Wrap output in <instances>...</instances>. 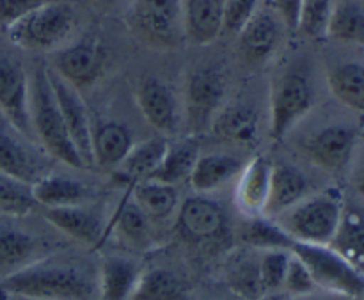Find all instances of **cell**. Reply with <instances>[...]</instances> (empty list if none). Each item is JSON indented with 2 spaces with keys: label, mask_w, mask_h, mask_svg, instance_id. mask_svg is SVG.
<instances>
[{
  "label": "cell",
  "mask_w": 364,
  "mask_h": 300,
  "mask_svg": "<svg viewBox=\"0 0 364 300\" xmlns=\"http://www.w3.org/2000/svg\"><path fill=\"white\" fill-rule=\"evenodd\" d=\"M0 290L27 300H96L98 270L78 259L48 255L0 279Z\"/></svg>",
  "instance_id": "1"
},
{
  "label": "cell",
  "mask_w": 364,
  "mask_h": 300,
  "mask_svg": "<svg viewBox=\"0 0 364 300\" xmlns=\"http://www.w3.org/2000/svg\"><path fill=\"white\" fill-rule=\"evenodd\" d=\"M28 107H31V124L34 137L41 142L46 153L66 166L85 169L66 130L63 114L50 85L46 66L36 68L32 77L28 78Z\"/></svg>",
  "instance_id": "2"
},
{
  "label": "cell",
  "mask_w": 364,
  "mask_h": 300,
  "mask_svg": "<svg viewBox=\"0 0 364 300\" xmlns=\"http://www.w3.org/2000/svg\"><path fill=\"white\" fill-rule=\"evenodd\" d=\"M345 198L340 188L311 192L299 205L276 219L299 244L329 245L343 215Z\"/></svg>",
  "instance_id": "3"
},
{
  "label": "cell",
  "mask_w": 364,
  "mask_h": 300,
  "mask_svg": "<svg viewBox=\"0 0 364 300\" xmlns=\"http://www.w3.org/2000/svg\"><path fill=\"white\" fill-rule=\"evenodd\" d=\"M176 233L187 245L203 251L228 249L233 242V227L226 208L208 195H192L176 212Z\"/></svg>",
  "instance_id": "4"
},
{
  "label": "cell",
  "mask_w": 364,
  "mask_h": 300,
  "mask_svg": "<svg viewBox=\"0 0 364 300\" xmlns=\"http://www.w3.org/2000/svg\"><path fill=\"white\" fill-rule=\"evenodd\" d=\"M128 23L132 32L153 48H178L185 41L181 0H135Z\"/></svg>",
  "instance_id": "5"
},
{
  "label": "cell",
  "mask_w": 364,
  "mask_h": 300,
  "mask_svg": "<svg viewBox=\"0 0 364 300\" xmlns=\"http://www.w3.org/2000/svg\"><path fill=\"white\" fill-rule=\"evenodd\" d=\"M290 252L304 263L320 291L355 300L364 295L363 274L329 245L294 242Z\"/></svg>",
  "instance_id": "6"
},
{
  "label": "cell",
  "mask_w": 364,
  "mask_h": 300,
  "mask_svg": "<svg viewBox=\"0 0 364 300\" xmlns=\"http://www.w3.org/2000/svg\"><path fill=\"white\" fill-rule=\"evenodd\" d=\"M75 14L68 4L45 2L7 28L11 43L23 50H52L73 31Z\"/></svg>",
  "instance_id": "7"
},
{
  "label": "cell",
  "mask_w": 364,
  "mask_h": 300,
  "mask_svg": "<svg viewBox=\"0 0 364 300\" xmlns=\"http://www.w3.org/2000/svg\"><path fill=\"white\" fill-rule=\"evenodd\" d=\"M315 103L311 82L301 70L281 75L270 96V137L281 141L311 110Z\"/></svg>",
  "instance_id": "8"
},
{
  "label": "cell",
  "mask_w": 364,
  "mask_h": 300,
  "mask_svg": "<svg viewBox=\"0 0 364 300\" xmlns=\"http://www.w3.org/2000/svg\"><path fill=\"white\" fill-rule=\"evenodd\" d=\"M226 82L215 68H198L191 73L185 89L183 123L192 135H199L212 127L223 109Z\"/></svg>",
  "instance_id": "9"
},
{
  "label": "cell",
  "mask_w": 364,
  "mask_h": 300,
  "mask_svg": "<svg viewBox=\"0 0 364 300\" xmlns=\"http://www.w3.org/2000/svg\"><path fill=\"white\" fill-rule=\"evenodd\" d=\"M48 80L55 95L57 105L63 114L64 124L70 134L71 142L77 149L78 156L84 162L85 169H95V156H92V123L89 117L87 107L80 98L77 89L64 82L59 75L48 68Z\"/></svg>",
  "instance_id": "10"
},
{
  "label": "cell",
  "mask_w": 364,
  "mask_h": 300,
  "mask_svg": "<svg viewBox=\"0 0 364 300\" xmlns=\"http://www.w3.org/2000/svg\"><path fill=\"white\" fill-rule=\"evenodd\" d=\"M358 146V132L347 124H329L313 132L302 151L315 166L327 173L338 174L347 169Z\"/></svg>",
  "instance_id": "11"
},
{
  "label": "cell",
  "mask_w": 364,
  "mask_h": 300,
  "mask_svg": "<svg viewBox=\"0 0 364 300\" xmlns=\"http://www.w3.org/2000/svg\"><path fill=\"white\" fill-rule=\"evenodd\" d=\"M0 112L7 123L28 139H34L28 107V78L16 59L0 50Z\"/></svg>",
  "instance_id": "12"
},
{
  "label": "cell",
  "mask_w": 364,
  "mask_h": 300,
  "mask_svg": "<svg viewBox=\"0 0 364 300\" xmlns=\"http://www.w3.org/2000/svg\"><path fill=\"white\" fill-rule=\"evenodd\" d=\"M137 103L142 116L162 135L178 134L183 110L173 89L160 78L146 75L137 84Z\"/></svg>",
  "instance_id": "13"
},
{
  "label": "cell",
  "mask_w": 364,
  "mask_h": 300,
  "mask_svg": "<svg viewBox=\"0 0 364 300\" xmlns=\"http://www.w3.org/2000/svg\"><path fill=\"white\" fill-rule=\"evenodd\" d=\"M107 52L98 39L85 38L66 46L55 55V71L64 82L75 89L89 87L102 77L105 70Z\"/></svg>",
  "instance_id": "14"
},
{
  "label": "cell",
  "mask_w": 364,
  "mask_h": 300,
  "mask_svg": "<svg viewBox=\"0 0 364 300\" xmlns=\"http://www.w3.org/2000/svg\"><path fill=\"white\" fill-rule=\"evenodd\" d=\"M274 162L265 155L249 160L237 176L235 206L244 219L265 215L270 194V178Z\"/></svg>",
  "instance_id": "15"
},
{
  "label": "cell",
  "mask_w": 364,
  "mask_h": 300,
  "mask_svg": "<svg viewBox=\"0 0 364 300\" xmlns=\"http://www.w3.org/2000/svg\"><path fill=\"white\" fill-rule=\"evenodd\" d=\"M45 219L66 237L89 245L100 247L107 242V224L102 213L85 205L45 208Z\"/></svg>",
  "instance_id": "16"
},
{
  "label": "cell",
  "mask_w": 364,
  "mask_h": 300,
  "mask_svg": "<svg viewBox=\"0 0 364 300\" xmlns=\"http://www.w3.org/2000/svg\"><path fill=\"white\" fill-rule=\"evenodd\" d=\"M109 235H114L121 244L135 251H149L155 247L153 223L132 199L130 187H127V194L107 224V238Z\"/></svg>",
  "instance_id": "17"
},
{
  "label": "cell",
  "mask_w": 364,
  "mask_h": 300,
  "mask_svg": "<svg viewBox=\"0 0 364 300\" xmlns=\"http://www.w3.org/2000/svg\"><path fill=\"white\" fill-rule=\"evenodd\" d=\"M41 242L36 235L21 227L16 217L0 213V277H6L28 263L43 258Z\"/></svg>",
  "instance_id": "18"
},
{
  "label": "cell",
  "mask_w": 364,
  "mask_h": 300,
  "mask_svg": "<svg viewBox=\"0 0 364 300\" xmlns=\"http://www.w3.org/2000/svg\"><path fill=\"white\" fill-rule=\"evenodd\" d=\"M281 41V21L269 9H258L238 34V48L249 64L270 59Z\"/></svg>",
  "instance_id": "19"
},
{
  "label": "cell",
  "mask_w": 364,
  "mask_h": 300,
  "mask_svg": "<svg viewBox=\"0 0 364 300\" xmlns=\"http://www.w3.org/2000/svg\"><path fill=\"white\" fill-rule=\"evenodd\" d=\"M311 192V181L299 167L291 164H274L265 215L270 219H279Z\"/></svg>",
  "instance_id": "20"
},
{
  "label": "cell",
  "mask_w": 364,
  "mask_h": 300,
  "mask_svg": "<svg viewBox=\"0 0 364 300\" xmlns=\"http://www.w3.org/2000/svg\"><path fill=\"white\" fill-rule=\"evenodd\" d=\"M259 258H262V251H255L244 245L228 255L224 262V283L237 297L258 300L265 295Z\"/></svg>",
  "instance_id": "21"
},
{
  "label": "cell",
  "mask_w": 364,
  "mask_h": 300,
  "mask_svg": "<svg viewBox=\"0 0 364 300\" xmlns=\"http://www.w3.org/2000/svg\"><path fill=\"white\" fill-rule=\"evenodd\" d=\"M212 130L220 141L242 148H251L258 142L259 116L247 103H230L223 107L212 123Z\"/></svg>",
  "instance_id": "22"
},
{
  "label": "cell",
  "mask_w": 364,
  "mask_h": 300,
  "mask_svg": "<svg viewBox=\"0 0 364 300\" xmlns=\"http://www.w3.org/2000/svg\"><path fill=\"white\" fill-rule=\"evenodd\" d=\"M224 0H185V39L196 46H206L223 34Z\"/></svg>",
  "instance_id": "23"
},
{
  "label": "cell",
  "mask_w": 364,
  "mask_h": 300,
  "mask_svg": "<svg viewBox=\"0 0 364 300\" xmlns=\"http://www.w3.org/2000/svg\"><path fill=\"white\" fill-rule=\"evenodd\" d=\"M142 270L141 263L127 256H105L98 269L100 300H130Z\"/></svg>",
  "instance_id": "24"
},
{
  "label": "cell",
  "mask_w": 364,
  "mask_h": 300,
  "mask_svg": "<svg viewBox=\"0 0 364 300\" xmlns=\"http://www.w3.org/2000/svg\"><path fill=\"white\" fill-rule=\"evenodd\" d=\"M32 191L36 203L45 208L85 205L95 198L91 187L84 181L59 173H46L32 185Z\"/></svg>",
  "instance_id": "25"
},
{
  "label": "cell",
  "mask_w": 364,
  "mask_h": 300,
  "mask_svg": "<svg viewBox=\"0 0 364 300\" xmlns=\"http://www.w3.org/2000/svg\"><path fill=\"white\" fill-rule=\"evenodd\" d=\"M244 166V160L235 155H228V153L199 155L188 181L196 194L206 195L235 180Z\"/></svg>",
  "instance_id": "26"
},
{
  "label": "cell",
  "mask_w": 364,
  "mask_h": 300,
  "mask_svg": "<svg viewBox=\"0 0 364 300\" xmlns=\"http://www.w3.org/2000/svg\"><path fill=\"white\" fill-rule=\"evenodd\" d=\"M134 134L130 128L117 121H103L92 128V156L95 167H116L123 164L134 148Z\"/></svg>",
  "instance_id": "27"
},
{
  "label": "cell",
  "mask_w": 364,
  "mask_h": 300,
  "mask_svg": "<svg viewBox=\"0 0 364 300\" xmlns=\"http://www.w3.org/2000/svg\"><path fill=\"white\" fill-rule=\"evenodd\" d=\"M0 173L34 185L48 171L23 142L0 130Z\"/></svg>",
  "instance_id": "28"
},
{
  "label": "cell",
  "mask_w": 364,
  "mask_h": 300,
  "mask_svg": "<svg viewBox=\"0 0 364 300\" xmlns=\"http://www.w3.org/2000/svg\"><path fill=\"white\" fill-rule=\"evenodd\" d=\"M340 256L364 276V208L345 205L340 226L329 244Z\"/></svg>",
  "instance_id": "29"
},
{
  "label": "cell",
  "mask_w": 364,
  "mask_h": 300,
  "mask_svg": "<svg viewBox=\"0 0 364 300\" xmlns=\"http://www.w3.org/2000/svg\"><path fill=\"white\" fill-rule=\"evenodd\" d=\"M128 187H130L132 199L137 203L139 208L149 217L153 224L171 219L173 215H176L178 208H180L178 191L173 185L144 180L128 185Z\"/></svg>",
  "instance_id": "30"
},
{
  "label": "cell",
  "mask_w": 364,
  "mask_h": 300,
  "mask_svg": "<svg viewBox=\"0 0 364 300\" xmlns=\"http://www.w3.org/2000/svg\"><path fill=\"white\" fill-rule=\"evenodd\" d=\"M130 300H194L183 277L169 269H144Z\"/></svg>",
  "instance_id": "31"
},
{
  "label": "cell",
  "mask_w": 364,
  "mask_h": 300,
  "mask_svg": "<svg viewBox=\"0 0 364 300\" xmlns=\"http://www.w3.org/2000/svg\"><path fill=\"white\" fill-rule=\"evenodd\" d=\"M169 139L166 135H156V137L146 139L139 144H134L127 159L121 164V173L128 185L139 183V181L149 180L166 156L169 148ZM127 185V187H128Z\"/></svg>",
  "instance_id": "32"
},
{
  "label": "cell",
  "mask_w": 364,
  "mask_h": 300,
  "mask_svg": "<svg viewBox=\"0 0 364 300\" xmlns=\"http://www.w3.org/2000/svg\"><path fill=\"white\" fill-rule=\"evenodd\" d=\"M238 240L255 251H291L294 240L276 219L262 215L244 219L238 227Z\"/></svg>",
  "instance_id": "33"
},
{
  "label": "cell",
  "mask_w": 364,
  "mask_h": 300,
  "mask_svg": "<svg viewBox=\"0 0 364 300\" xmlns=\"http://www.w3.org/2000/svg\"><path fill=\"white\" fill-rule=\"evenodd\" d=\"M199 155H201L199 153V142L198 139H194V135L183 139V141L169 142V148H167L162 164L149 180L176 187L178 183L191 178V173L194 169L196 162H198Z\"/></svg>",
  "instance_id": "34"
},
{
  "label": "cell",
  "mask_w": 364,
  "mask_h": 300,
  "mask_svg": "<svg viewBox=\"0 0 364 300\" xmlns=\"http://www.w3.org/2000/svg\"><path fill=\"white\" fill-rule=\"evenodd\" d=\"M327 85L338 102L364 114V64H336L327 75Z\"/></svg>",
  "instance_id": "35"
},
{
  "label": "cell",
  "mask_w": 364,
  "mask_h": 300,
  "mask_svg": "<svg viewBox=\"0 0 364 300\" xmlns=\"http://www.w3.org/2000/svg\"><path fill=\"white\" fill-rule=\"evenodd\" d=\"M326 36L336 41L364 45V7L352 0L334 4Z\"/></svg>",
  "instance_id": "36"
},
{
  "label": "cell",
  "mask_w": 364,
  "mask_h": 300,
  "mask_svg": "<svg viewBox=\"0 0 364 300\" xmlns=\"http://www.w3.org/2000/svg\"><path fill=\"white\" fill-rule=\"evenodd\" d=\"M38 205L31 183L0 173V213L9 217H23Z\"/></svg>",
  "instance_id": "37"
},
{
  "label": "cell",
  "mask_w": 364,
  "mask_h": 300,
  "mask_svg": "<svg viewBox=\"0 0 364 300\" xmlns=\"http://www.w3.org/2000/svg\"><path fill=\"white\" fill-rule=\"evenodd\" d=\"M334 4H336V0H302L297 31H301L308 38L326 36Z\"/></svg>",
  "instance_id": "38"
},
{
  "label": "cell",
  "mask_w": 364,
  "mask_h": 300,
  "mask_svg": "<svg viewBox=\"0 0 364 300\" xmlns=\"http://www.w3.org/2000/svg\"><path fill=\"white\" fill-rule=\"evenodd\" d=\"M290 251H263L259 258V270H262V283L265 294L283 291L284 276H287L288 263H290Z\"/></svg>",
  "instance_id": "39"
},
{
  "label": "cell",
  "mask_w": 364,
  "mask_h": 300,
  "mask_svg": "<svg viewBox=\"0 0 364 300\" xmlns=\"http://www.w3.org/2000/svg\"><path fill=\"white\" fill-rule=\"evenodd\" d=\"M258 11V0H224L223 32L238 36Z\"/></svg>",
  "instance_id": "40"
},
{
  "label": "cell",
  "mask_w": 364,
  "mask_h": 300,
  "mask_svg": "<svg viewBox=\"0 0 364 300\" xmlns=\"http://www.w3.org/2000/svg\"><path fill=\"white\" fill-rule=\"evenodd\" d=\"M316 290H318V288H316L309 270L306 269V265L297 258V256L291 255L283 283L284 294L290 295L291 299H299L306 297V295L309 294H315Z\"/></svg>",
  "instance_id": "41"
},
{
  "label": "cell",
  "mask_w": 364,
  "mask_h": 300,
  "mask_svg": "<svg viewBox=\"0 0 364 300\" xmlns=\"http://www.w3.org/2000/svg\"><path fill=\"white\" fill-rule=\"evenodd\" d=\"M46 0H0V27L9 28L28 13L43 6Z\"/></svg>",
  "instance_id": "42"
},
{
  "label": "cell",
  "mask_w": 364,
  "mask_h": 300,
  "mask_svg": "<svg viewBox=\"0 0 364 300\" xmlns=\"http://www.w3.org/2000/svg\"><path fill=\"white\" fill-rule=\"evenodd\" d=\"M277 13L281 14V20L284 21L290 31L299 28V18H301V4L302 0H272Z\"/></svg>",
  "instance_id": "43"
},
{
  "label": "cell",
  "mask_w": 364,
  "mask_h": 300,
  "mask_svg": "<svg viewBox=\"0 0 364 300\" xmlns=\"http://www.w3.org/2000/svg\"><path fill=\"white\" fill-rule=\"evenodd\" d=\"M294 300H355L350 297H343V295H334V294H327V291H320L316 290L315 294H309L306 297H299Z\"/></svg>",
  "instance_id": "44"
},
{
  "label": "cell",
  "mask_w": 364,
  "mask_h": 300,
  "mask_svg": "<svg viewBox=\"0 0 364 300\" xmlns=\"http://www.w3.org/2000/svg\"><path fill=\"white\" fill-rule=\"evenodd\" d=\"M258 300H294L290 295H287L284 291H272V294H265Z\"/></svg>",
  "instance_id": "45"
},
{
  "label": "cell",
  "mask_w": 364,
  "mask_h": 300,
  "mask_svg": "<svg viewBox=\"0 0 364 300\" xmlns=\"http://www.w3.org/2000/svg\"><path fill=\"white\" fill-rule=\"evenodd\" d=\"M358 192L361 194V198L364 199V171H363L361 176H359V180H358Z\"/></svg>",
  "instance_id": "46"
}]
</instances>
